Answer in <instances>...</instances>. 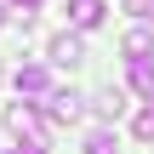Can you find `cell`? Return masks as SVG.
I'll list each match as a JSON object with an SVG mask.
<instances>
[{
  "label": "cell",
  "mask_w": 154,
  "mask_h": 154,
  "mask_svg": "<svg viewBox=\"0 0 154 154\" xmlns=\"http://www.w3.org/2000/svg\"><path fill=\"white\" fill-rule=\"evenodd\" d=\"M6 126L17 131V143H34V149H46V120L34 114V103H11V109H6Z\"/></svg>",
  "instance_id": "1"
},
{
  "label": "cell",
  "mask_w": 154,
  "mask_h": 154,
  "mask_svg": "<svg viewBox=\"0 0 154 154\" xmlns=\"http://www.w3.org/2000/svg\"><path fill=\"white\" fill-rule=\"evenodd\" d=\"M11 86H17V97H51V74H46L40 63H23V69L11 74Z\"/></svg>",
  "instance_id": "2"
},
{
  "label": "cell",
  "mask_w": 154,
  "mask_h": 154,
  "mask_svg": "<svg viewBox=\"0 0 154 154\" xmlns=\"http://www.w3.org/2000/svg\"><path fill=\"white\" fill-rule=\"evenodd\" d=\"M46 114H51L57 126H74V120L86 114V97H80V91H51V97H46Z\"/></svg>",
  "instance_id": "3"
},
{
  "label": "cell",
  "mask_w": 154,
  "mask_h": 154,
  "mask_svg": "<svg viewBox=\"0 0 154 154\" xmlns=\"http://www.w3.org/2000/svg\"><path fill=\"white\" fill-rule=\"evenodd\" d=\"M80 57H86V46H80V34H57V40H51V63H57V69H74Z\"/></svg>",
  "instance_id": "4"
},
{
  "label": "cell",
  "mask_w": 154,
  "mask_h": 154,
  "mask_svg": "<svg viewBox=\"0 0 154 154\" xmlns=\"http://www.w3.org/2000/svg\"><path fill=\"white\" fill-rule=\"evenodd\" d=\"M103 11H109L103 0H69V23H74V29H97Z\"/></svg>",
  "instance_id": "5"
},
{
  "label": "cell",
  "mask_w": 154,
  "mask_h": 154,
  "mask_svg": "<svg viewBox=\"0 0 154 154\" xmlns=\"http://www.w3.org/2000/svg\"><path fill=\"white\" fill-rule=\"evenodd\" d=\"M126 57H131V63H149L154 57V29H131V34H126Z\"/></svg>",
  "instance_id": "6"
},
{
  "label": "cell",
  "mask_w": 154,
  "mask_h": 154,
  "mask_svg": "<svg viewBox=\"0 0 154 154\" xmlns=\"http://www.w3.org/2000/svg\"><path fill=\"white\" fill-rule=\"evenodd\" d=\"M91 109H97L103 120H114V114L126 109V91H114V86H109V91H97V97H91Z\"/></svg>",
  "instance_id": "7"
},
{
  "label": "cell",
  "mask_w": 154,
  "mask_h": 154,
  "mask_svg": "<svg viewBox=\"0 0 154 154\" xmlns=\"http://www.w3.org/2000/svg\"><path fill=\"white\" fill-rule=\"evenodd\" d=\"M131 86H137V91L154 103V63H131Z\"/></svg>",
  "instance_id": "8"
},
{
  "label": "cell",
  "mask_w": 154,
  "mask_h": 154,
  "mask_svg": "<svg viewBox=\"0 0 154 154\" xmlns=\"http://www.w3.org/2000/svg\"><path fill=\"white\" fill-rule=\"evenodd\" d=\"M86 154H120L114 131H91V137H86Z\"/></svg>",
  "instance_id": "9"
},
{
  "label": "cell",
  "mask_w": 154,
  "mask_h": 154,
  "mask_svg": "<svg viewBox=\"0 0 154 154\" xmlns=\"http://www.w3.org/2000/svg\"><path fill=\"white\" fill-rule=\"evenodd\" d=\"M131 131H137L143 143H154V103H149V109H143V114H137V120H131Z\"/></svg>",
  "instance_id": "10"
},
{
  "label": "cell",
  "mask_w": 154,
  "mask_h": 154,
  "mask_svg": "<svg viewBox=\"0 0 154 154\" xmlns=\"http://www.w3.org/2000/svg\"><path fill=\"white\" fill-rule=\"evenodd\" d=\"M0 154H46V149H34V143H6Z\"/></svg>",
  "instance_id": "11"
},
{
  "label": "cell",
  "mask_w": 154,
  "mask_h": 154,
  "mask_svg": "<svg viewBox=\"0 0 154 154\" xmlns=\"http://www.w3.org/2000/svg\"><path fill=\"white\" fill-rule=\"evenodd\" d=\"M11 6H23V17H29V11H34V6H40V0H11Z\"/></svg>",
  "instance_id": "12"
},
{
  "label": "cell",
  "mask_w": 154,
  "mask_h": 154,
  "mask_svg": "<svg viewBox=\"0 0 154 154\" xmlns=\"http://www.w3.org/2000/svg\"><path fill=\"white\" fill-rule=\"evenodd\" d=\"M0 23H6V11H0Z\"/></svg>",
  "instance_id": "13"
},
{
  "label": "cell",
  "mask_w": 154,
  "mask_h": 154,
  "mask_svg": "<svg viewBox=\"0 0 154 154\" xmlns=\"http://www.w3.org/2000/svg\"><path fill=\"white\" fill-rule=\"evenodd\" d=\"M0 74H6V69H0Z\"/></svg>",
  "instance_id": "14"
}]
</instances>
